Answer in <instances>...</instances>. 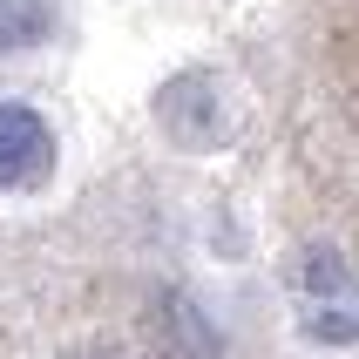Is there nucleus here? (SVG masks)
<instances>
[{
	"label": "nucleus",
	"mask_w": 359,
	"mask_h": 359,
	"mask_svg": "<svg viewBox=\"0 0 359 359\" xmlns=\"http://www.w3.org/2000/svg\"><path fill=\"white\" fill-rule=\"evenodd\" d=\"M156 122L163 136L177 142V149H217L224 129H231V116H224V88L217 75H203V68H183V75H170L156 88Z\"/></svg>",
	"instance_id": "1"
},
{
	"label": "nucleus",
	"mask_w": 359,
	"mask_h": 359,
	"mask_svg": "<svg viewBox=\"0 0 359 359\" xmlns=\"http://www.w3.org/2000/svg\"><path fill=\"white\" fill-rule=\"evenodd\" d=\"M55 177V129L27 102H0V190H41Z\"/></svg>",
	"instance_id": "2"
},
{
	"label": "nucleus",
	"mask_w": 359,
	"mask_h": 359,
	"mask_svg": "<svg viewBox=\"0 0 359 359\" xmlns=\"http://www.w3.org/2000/svg\"><path fill=\"white\" fill-rule=\"evenodd\" d=\"M48 34H55V7L48 0H0V55L41 48Z\"/></svg>",
	"instance_id": "3"
},
{
	"label": "nucleus",
	"mask_w": 359,
	"mask_h": 359,
	"mask_svg": "<svg viewBox=\"0 0 359 359\" xmlns=\"http://www.w3.org/2000/svg\"><path fill=\"white\" fill-rule=\"evenodd\" d=\"M305 339H319V346H353V339H359V299L305 305Z\"/></svg>",
	"instance_id": "4"
}]
</instances>
